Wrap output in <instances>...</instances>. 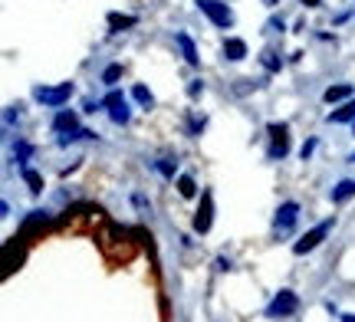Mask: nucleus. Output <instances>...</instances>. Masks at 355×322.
<instances>
[{
  "instance_id": "ddd939ff",
  "label": "nucleus",
  "mask_w": 355,
  "mask_h": 322,
  "mask_svg": "<svg viewBox=\"0 0 355 322\" xmlns=\"http://www.w3.org/2000/svg\"><path fill=\"white\" fill-rule=\"evenodd\" d=\"M178 46H181V53H184V60H188L191 66H198L201 63V56H198V46H194V39L188 37V33H178Z\"/></svg>"
},
{
  "instance_id": "a211bd4d",
  "label": "nucleus",
  "mask_w": 355,
  "mask_h": 322,
  "mask_svg": "<svg viewBox=\"0 0 355 322\" xmlns=\"http://www.w3.org/2000/svg\"><path fill=\"white\" fill-rule=\"evenodd\" d=\"M178 194H181V197H194V194H198V184H194L191 175H181V178H178Z\"/></svg>"
},
{
  "instance_id": "f3484780",
  "label": "nucleus",
  "mask_w": 355,
  "mask_h": 322,
  "mask_svg": "<svg viewBox=\"0 0 355 322\" xmlns=\"http://www.w3.org/2000/svg\"><path fill=\"white\" fill-rule=\"evenodd\" d=\"M260 63H263L266 73H277L279 66H283V60L277 56V50H263V53H260Z\"/></svg>"
},
{
  "instance_id": "9b49d317",
  "label": "nucleus",
  "mask_w": 355,
  "mask_h": 322,
  "mask_svg": "<svg viewBox=\"0 0 355 322\" xmlns=\"http://www.w3.org/2000/svg\"><path fill=\"white\" fill-rule=\"evenodd\" d=\"M105 24H109L112 33H122V30H128V26L139 24V17H132V13H109V17H105Z\"/></svg>"
},
{
  "instance_id": "39448f33",
  "label": "nucleus",
  "mask_w": 355,
  "mask_h": 322,
  "mask_svg": "<svg viewBox=\"0 0 355 322\" xmlns=\"http://www.w3.org/2000/svg\"><path fill=\"white\" fill-rule=\"evenodd\" d=\"M266 132H270V152L266 155L273 158V161L286 158V152H290V125L286 122H273Z\"/></svg>"
},
{
  "instance_id": "2eb2a0df",
  "label": "nucleus",
  "mask_w": 355,
  "mask_h": 322,
  "mask_svg": "<svg viewBox=\"0 0 355 322\" xmlns=\"http://www.w3.org/2000/svg\"><path fill=\"white\" fill-rule=\"evenodd\" d=\"M349 197H355V181H339V184L332 188V204H343Z\"/></svg>"
},
{
  "instance_id": "5701e85b",
  "label": "nucleus",
  "mask_w": 355,
  "mask_h": 322,
  "mask_svg": "<svg viewBox=\"0 0 355 322\" xmlns=\"http://www.w3.org/2000/svg\"><path fill=\"white\" fill-rule=\"evenodd\" d=\"M158 171H162L165 178H175V165H171V158H162V161H158Z\"/></svg>"
},
{
  "instance_id": "f03ea898",
  "label": "nucleus",
  "mask_w": 355,
  "mask_h": 322,
  "mask_svg": "<svg viewBox=\"0 0 355 322\" xmlns=\"http://www.w3.org/2000/svg\"><path fill=\"white\" fill-rule=\"evenodd\" d=\"M73 92H76V86H73V82H60V86H37V89H33V99L56 109V105L69 102V96H73Z\"/></svg>"
},
{
  "instance_id": "4be33fe9",
  "label": "nucleus",
  "mask_w": 355,
  "mask_h": 322,
  "mask_svg": "<svg viewBox=\"0 0 355 322\" xmlns=\"http://www.w3.org/2000/svg\"><path fill=\"white\" fill-rule=\"evenodd\" d=\"M13 155H17V161H26V158L33 155V148L26 142H17V148H13Z\"/></svg>"
},
{
  "instance_id": "9d476101",
  "label": "nucleus",
  "mask_w": 355,
  "mask_h": 322,
  "mask_svg": "<svg viewBox=\"0 0 355 322\" xmlns=\"http://www.w3.org/2000/svg\"><path fill=\"white\" fill-rule=\"evenodd\" d=\"M46 224H50V217H46L43 211H30V217H26V220H24V227H20V237H26V240L33 244V237H37V233L43 231Z\"/></svg>"
},
{
  "instance_id": "4468645a",
  "label": "nucleus",
  "mask_w": 355,
  "mask_h": 322,
  "mask_svg": "<svg viewBox=\"0 0 355 322\" xmlns=\"http://www.w3.org/2000/svg\"><path fill=\"white\" fill-rule=\"evenodd\" d=\"M349 96H352V86H349V82H339V86H329V89L322 92V99H326V102H343V99H349Z\"/></svg>"
},
{
  "instance_id": "bb28decb",
  "label": "nucleus",
  "mask_w": 355,
  "mask_h": 322,
  "mask_svg": "<svg viewBox=\"0 0 355 322\" xmlns=\"http://www.w3.org/2000/svg\"><path fill=\"white\" fill-rule=\"evenodd\" d=\"M306 7H319V3H322V0H303Z\"/></svg>"
},
{
  "instance_id": "20e7f679",
  "label": "nucleus",
  "mask_w": 355,
  "mask_h": 322,
  "mask_svg": "<svg viewBox=\"0 0 355 322\" xmlns=\"http://www.w3.org/2000/svg\"><path fill=\"white\" fill-rule=\"evenodd\" d=\"M332 224H336V217H329V220H322V224H316V227L306 233L303 240H296V244H293V253H296V257H303V253H313V250H316V247L326 240V233L332 231Z\"/></svg>"
},
{
  "instance_id": "cd10ccee",
  "label": "nucleus",
  "mask_w": 355,
  "mask_h": 322,
  "mask_svg": "<svg viewBox=\"0 0 355 322\" xmlns=\"http://www.w3.org/2000/svg\"><path fill=\"white\" fill-rule=\"evenodd\" d=\"M343 322H355V312H345V316H343Z\"/></svg>"
},
{
  "instance_id": "393cba45",
  "label": "nucleus",
  "mask_w": 355,
  "mask_h": 322,
  "mask_svg": "<svg viewBox=\"0 0 355 322\" xmlns=\"http://www.w3.org/2000/svg\"><path fill=\"white\" fill-rule=\"evenodd\" d=\"M201 129H204V116L191 112V132H201Z\"/></svg>"
},
{
  "instance_id": "7ed1b4c3",
  "label": "nucleus",
  "mask_w": 355,
  "mask_h": 322,
  "mask_svg": "<svg viewBox=\"0 0 355 322\" xmlns=\"http://www.w3.org/2000/svg\"><path fill=\"white\" fill-rule=\"evenodd\" d=\"M296 310H300V296H296L293 289H279L277 296L270 299L266 316H270V319H286V316H293Z\"/></svg>"
},
{
  "instance_id": "aec40b11",
  "label": "nucleus",
  "mask_w": 355,
  "mask_h": 322,
  "mask_svg": "<svg viewBox=\"0 0 355 322\" xmlns=\"http://www.w3.org/2000/svg\"><path fill=\"white\" fill-rule=\"evenodd\" d=\"M132 99H135V102H141L145 109H148V105H155V96L148 92V86H135V89H132Z\"/></svg>"
},
{
  "instance_id": "c85d7f7f",
  "label": "nucleus",
  "mask_w": 355,
  "mask_h": 322,
  "mask_svg": "<svg viewBox=\"0 0 355 322\" xmlns=\"http://www.w3.org/2000/svg\"><path fill=\"white\" fill-rule=\"evenodd\" d=\"M266 3H270V7H273V3H279V0H266Z\"/></svg>"
},
{
  "instance_id": "0eeeda50",
  "label": "nucleus",
  "mask_w": 355,
  "mask_h": 322,
  "mask_svg": "<svg viewBox=\"0 0 355 322\" xmlns=\"http://www.w3.org/2000/svg\"><path fill=\"white\" fill-rule=\"evenodd\" d=\"M198 10H201L214 26H230V24H234V13H230V7H227V3H220V0H198Z\"/></svg>"
},
{
  "instance_id": "6e6552de",
  "label": "nucleus",
  "mask_w": 355,
  "mask_h": 322,
  "mask_svg": "<svg viewBox=\"0 0 355 322\" xmlns=\"http://www.w3.org/2000/svg\"><path fill=\"white\" fill-rule=\"evenodd\" d=\"M214 227V194L204 191L201 194V204L194 211V233H207Z\"/></svg>"
},
{
  "instance_id": "423d86ee",
  "label": "nucleus",
  "mask_w": 355,
  "mask_h": 322,
  "mask_svg": "<svg viewBox=\"0 0 355 322\" xmlns=\"http://www.w3.org/2000/svg\"><path fill=\"white\" fill-rule=\"evenodd\" d=\"M296 217H300V204H296V201L279 204L277 207V217H273V233H277V237H286V233L296 227Z\"/></svg>"
},
{
  "instance_id": "dca6fc26",
  "label": "nucleus",
  "mask_w": 355,
  "mask_h": 322,
  "mask_svg": "<svg viewBox=\"0 0 355 322\" xmlns=\"http://www.w3.org/2000/svg\"><path fill=\"white\" fill-rule=\"evenodd\" d=\"M329 122H355V99H349L343 109L329 112Z\"/></svg>"
},
{
  "instance_id": "1a4fd4ad",
  "label": "nucleus",
  "mask_w": 355,
  "mask_h": 322,
  "mask_svg": "<svg viewBox=\"0 0 355 322\" xmlns=\"http://www.w3.org/2000/svg\"><path fill=\"white\" fill-rule=\"evenodd\" d=\"M105 109H109V118H112L115 125H125L128 122V102H125V96H122V92L119 89H112L109 92V96H105Z\"/></svg>"
},
{
  "instance_id": "6ab92c4d",
  "label": "nucleus",
  "mask_w": 355,
  "mask_h": 322,
  "mask_svg": "<svg viewBox=\"0 0 355 322\" xmlns=\"http://www.w3.org/2000/svg\"><path fill=\"white\" fill-rule=\"evenodd\" d=\"M20 175H24V181H26V184H30V191H33V194H40V191H43V178H40V175H37V171H33V168H24Z\"/></svg>"
},
{
  "instance_id": "a878e982",
  "label": "nucleus",
  "mask_w": 355,
  "mask_h": 322,
  "mask_svg": "<svg viewBox=\"0 0 355 322\" xmlns=\"http://www.w3.org/2000/svg\"><path fill=\"white\" fill-rule=\"evenodd\" d=\"M313 148H316V142H306V145H303V161L309 158V152H313Z\"/></svg>"
},
{
  "instance_id": "412c9836",
  "label": "nucleus",
  "mask_w": 355,
  "mask_h": 322,
  "mask_svg": "<svg viewBox=\"0 0 355 322\" xmlns=\"http://www.w3.org/2000/svg\"><path fill=\"white\" fill-rule=\"evenodd\" d=\"M119 76H122V66H109V69L102 73V82H105V86H112Z\"/></svg>"
},
{
  "instance_id": "f257e3e1",
  "label": "nucleus",
  "mask_w": 355,
  "mask_h": 322,
  "mask_svg": "<svg viewBox=\"0 0 355 322\" xmlns=\"http://www.w3.org/2000/svg\"><path fill=\"white\" fill-rule=\"evenodd\" d=\"M96 244H99V250L105 253V260L115 263V267L132 263L135 253H139V244L132 240V231H125L122 224H102L99 233H96Z\"/></svg>"
},
{
  "instance_id": "f8f14e48",
  "label": "nucleus",
  "mask_w": 355,
  "mask_h": 322,
  "mask_svg": "<svg viewBox=\"0 0 355 322\" xmlns=\"http://www.w3.org/2000/svg\"><path fill=\"white\" fill-rule=\"evenodd\" d=\"M224 56H227L230 63H241L243 56H247V43H243V39H237V37L224 39Z\"/></svg>"
},
{
  "instance_id": "b1692460",
  "label": "nucleus",
  "mask_w": 355,
  "mask_h": 322,
  "mask_svg": "<svg viewBox=\"0 0 355 322\" xmlns=\"http://www.w3.org/2000/svg\"><path fill=\"white\" fill-rule=\"evenodd\" d=\"M201 92H204V82H201V79H194V82L188 86V96H191V99H198Z\"/></svg>"
}]
</instances>
